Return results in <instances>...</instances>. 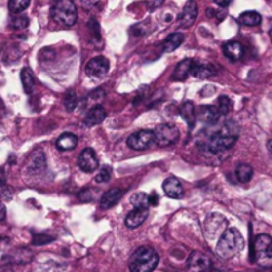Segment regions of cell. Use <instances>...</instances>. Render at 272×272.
<instances>
[{
  "label": "cell",
  "instance_id": "cell-5",
  "mask_svg": "<svg viewBox=\"0 0 272 272\" xmlns=\"http://www.w3.org/2000/svg\"><path fill=\"white\" fill-rule=\"evenodd\" d=\"M51 16L57 24L72 27L77 22L76 5L71 0H60L51 9Z\"/></svg>",
  "mask_w": 272,
  "mask_h": 272
},
{
  "label": "cell",
  "instance_id": "cell-3",
  "mask_svg": "<svg viewBox=\"0 0 272 272\" xmlns=\"http://www.w3.org/2000/svg\"><path fill=\"white\" fill-rule=\"evenodd\" d=\"M159 263V255L152 247H140L129 262L130 272H153Z\"/></svg>",
  "mask_w": 272,
  "mask_h": 272
},
{
  "label": "cell",
  "instance_id": "cell-35",
  "mask_svg": "<svg viewBox=\"0 0 272 272\" xmlns=\"http://www.w3.org/2000/svg\"><path fill=\"white\" fill-rule=\"evenodd\" d=\"M104 96H105V93H104V90L102 89H96L94 92L90 93V98L94 100V101H101L102 98H104Z\"/></svg>",
  "mask_w": 272,
  "mask_h": 272
},
{
  "label": "cell",
  "instance_id": "cell-32",
  "mask_svg": "<svg viewBox=\"0 0 272 272\" xmlns=\"http://www.w3.org/2000/svg\"><path fill=\"white\" fill-rule=\"evenodd\" d=\"M30 24V20H28V17L27 16H16L12 19V23H11V27H12L13 30L20 31V30H26L27 27Z\"/></svg>",
  "mask_w": 272,
  "mask_h": 272
},
{
  "label": "cell",
  "instance_id": "cell-13",
  "mask_svg": "<svg viewBox=\"0 0 272 272\" xmlns=\"http://www.w3.org/2000/svg\"><path fill=\"white\" fill-rule=\"evenodd\" d=\"M163 187V192L169 198L171 199H181L183 196V186L181 181L178 178H175V177H170V178H167L162 185Z\"/></svg>",
  "mask_w": 272,
  "mask_h": 272
},
{
  "label": "cell",
  "instance_id": "cell-33",
  "mask_svg": "<svg viewBox=\"0 0 272 272\" xmlns=\"http://www.w3.org/2000/svg\"><path fill=\"white\" fill-rule=\"evenodd\" d=\"M111 178H112L111 167L105 166V167H102L101 171H100V173L96 175V182H97V183L109 182V181H111Z\"/></svg>",
  "mask_w": 272,
  "mask_h": 272
},
{
  "label": "cell",
  "instance_id": "cell-8",
  "mask_svg": "<svg viewBox=\"0 0 272 272\" xmlns=\"http://www.w3.org/2000/svg\"><path fill=\"white\" fill-rule=\"evenodd\" d=\"M154 142V133L153 130H140V132L133 133L132 136L129 137L126 144L130 149L141 152L149 148L150 145Z\"/></svg>",
  "mask_w": 272,
  "mask_h": 272
},
{
  "label": "cell",
  "instance_id": "cell-24",
  "mask_svg": "<svg viewBox=\"0 0 272 272\" xmlns=\"http://www.w3.org/2000/svg\"><path fill=\"white\" fill-rule=\"evenodd\" d=\"M185 40V36L182 34H171L166 38L165 43H163V52L165 53H170V52L175 51L177 48L183 43Z\"/></svg>",
  "mask_w": 272,
  "mask_h": 272
},
{
  "label": "cell",
  "instance_id": "cell-39",
  "mask_svg": "<svg viewBox=\"0 0 272 272\" xmlns=\"http://www.w3.org/2000/svg\"><path fill=\"white\" fill-rule=\"evenodd\" d=\"M7 177H5V171L3 169H0V186H4Z\"/></svg>",
  "mask_w": 272,
  "mask_h": 272
},
{
  "label": "cell",
  "instance_id": "cell-36",
  "mask_svg": "<svg viewBox=\"0 0 272 272\" xmlns=\"http://www.w3.org/2000/svg\"><path fill=\"white\" fill-rule=\"evenodd\" d=\"M78 196H80V199L84 200V202H90V200H92V198H93V195H92L90 190H84V192L81 193Z\"/></svg>",
  "mask_w": 272,
  "mask_h": 272
},
{
  "label": "cell",
  "instance_id": "cell-31",
  "mask_svg": "<svg viewBox=\"0 0 272 272\" xmlns=\"http://www.w3.org/2000/svg\"><path fill=\"white\" fill-rule=\"evenodd\" d=\"M64 107L67 112H73L77 107V96L75 90H68L64 96Z\"/></svg>",
  "mask_w": 272,
  "mask_h": 272
},
{
  "label": "cell",
  "instance_id": "cell-37",
  "mask_svg": "<svg viewBox=\"0 0 272 272\" xmlns=\"http://www.w3.org/2000/svg\"><path fill=\"white\" fill-rule=\"evenodd\" d=\"M149 196V206H157L158 200H159V196H158L157 193H152Z\"/></svg>",
  "mask_w": 272,
  "mask_h": 272
},
{
  "label": "cell",
  "instance_id": "cell-6",
  "mask_svg": "<svg viewBox=\"0 0 272 272\" xmlns=\"http://www.w3.org/2000/svg\"><path fill=\"white\" fill-rule=\"evenodd\" d=\"M226 230H227V219L218 213L210 214L203 223L204 234L210 240L221 238Z\"/></svg>",
  "mask_w": 272,
  "mask_h": 272
},
{
  "label": "cell",
  "instance_id": "cell-38",
  "mask_svg": "<svg viewBox=\"0 0 272 272\" xmlns=\"http://www.w3.org/2000/svg\"><path fill=\"white\" fill-rule=\"evenodd\" d=\"M5 215H7V210H5L4 203H3V202L0 200V222L4 221Z\"/></svg>",
  "mask_w": 272,
  "mask_h": 272
},
{
  "label": "cell",
  "instance_id": "cell-14",
  "mask_svg": "<svg viewBox=\"0 0 272 272\" xmlns=\"http://www.w3.org/2000/svg\"><path fill=\"white\" fill-rule=\"evenodd\" d=\"M199 118L202 122L206 123H215L221 118V113L215 107L211 105H202L199 108V111L196 112V119Z\"/></svg>",
  "mask_w": 272,
  "mask_h": 272
},
{
  "label": "cell",
  "instance_id": "cell-42",
  "mask_svg": "<svg viewBox=\"0 0 272 272\" xmlns=\"http://www.w3.org/2000/svg\"><path fill=\"white\" fill-rule=\"evenodd\" d=\"M267 149L268 152H270V154H271V157H272V140L268 141V144H267Z\"/></svg>",
  "mask_w": 272,
  "mask_h": 272
},
{
  "label": "cell",
  "instance_id": "cell-16",
  "mask_svg": "<svg viewBox=\"0 0 272 272\" xmlns=\"http://www.w3.org/2000/svg\"><path fill=\"white\" fill-rule=\"evenodd\" d=\"M107 117V112L105 109L101 107V105H96L92 109H89V112L86 113L85 118H84V125L86 128H92L94 125H98L101 123Z\"/></svg>",
  "mask_w": 272,
  "mask_h": 272
},
{
  "label": "cell",
  "instance_id": "cell-29",
  "mask_svg": "<svg viewBox=\"0 0 272 272\" xmlns=\"http://www.w3.org/2000/svg\"><path fill=\"white\" fill-rule=\"evenodd\" d=\"M218 111L219 113L223 116L229 115L231 109H233V101L230 100V97L227 96H221V97L218 98Z\"/></svg>",
  "mask_w": 272,
  "mask_h": 272
},
{
  "label": "cell",
  "instance_id": "cell-9",
  "mask_svg": "<svg viewBox=\"0 0 272 272\" xmlns=\"http://www.w3.org/2000/svg\"><path fill=\"white\" fill-rule=\"evenodd\" d=\"M211 268V260L203 252L194 251L187 259V272H208Z\"/></svg>",
  "mask_w": 272,
  "mask_h": 272
},
{
  "label": "cell",
  "instance_id": "cell-34",
  "mask_svg": "<svg viewBox=\"0 0 272 272\" xmlns=\"http://www.w3.org/2000/svg\"><path fill=\"white\" fill-rule=\"evenodd\" d=\"M53 240V238L51 236H47V235H35L34 236V244L35 246H44V244H47L48 242H51Z\"/></svg>",
  "mask_w": 272,
  "mask_h": 272
},
{
  "label": "cell",
  "instance_id": "cell-27",
  "mask_svg": "<svg viewBox=\"0 0 272 272\" xmlns=\"http://www.w3.org/2000/svg\"><path fill=\"white\" fill-rule=\"evenodd\" d=\"M254 175V170L250 165H246V163H242L236 167V178H238L239 182L246 183L248 182Z\"/></svg>",
  "mask_w": 272,
  "mask_h": 272
},
{
  "label": "cell",
  "instance_id": "cell-25",
  "mask_svg": "<svg viewBox=\"0 0 272 272\" xmlns=\"http://www.w3.org/2000/svg\"><path fill=\"white\" fill-rule=\"evenodd\" d=\"M239 22L242 23L243 26L255 27L260 24V22H262V16H260L258 12H255V11H247V12H243L242 15L239 16Z\"/></svg>",
  "mask_w": 272,
  "mask_h": 272
},
{
  "label": "cell",
  "instance_id": "cell-22",
  "mask_svg": "<svg viewBox=\"0 0 272 272\" xmlns=\"http://www.w3.org/2000/svg\"><path fill=\"white\" fill-rule=\"evenodd\" d=\"M223 53L231 61H238L243 56L242 44L238 41H229L223 45Z\"/></svg>",
  "mask_w": 272,
  "mask_h": 272
},
{
  "label": "cell",
  "instance_id": "cell-28",
  "mask_svg": "<svg viewBox=\"0 0 272 272\" xmlns=\"http://www.w3.org/2000/svg\"><path fill=\"white\" fill-rule=\"evenodd\" d=\"M130 203L136 208H148L149 207V196L145 193H136L130 198Z\"/></svg>",
  "mask_w": 272,
  "mask_h": 272
},
{
  "label": "cell",
  "instance_id": "cell-19",
  "mask_svg": "<svg viewBox=\"0 0 272 272\" xmlns=\"http://www.w3.org/2000/svg\"><path fill=\"white\" fill-rule=\"evenodd\" d=\"M179 112H181V116L183 117V119L189 125V128H194L196 122V109L194 107V104L192 101H185L181 109H179Z\"/></svg>",
  "mask_w": 272,
  "mask_h": 272
},
{
  "label": "cell",
  "instance_id": "cell-15",
  "mask_svg": "<svg viewBox=\"0 0 272 272\" xmlns=\"http://www.w3.org/2000/svg\"><path fill=\"white\" fill-rule=\"evenodd\" d=\"M148 208H134L133 211L126 215V219H125V225L128 229H136V227H140L148 218Z\"/></svg>",
  "mask_w": 272,
  "mask_h": 272
},
{
  "label": "cell",
  "instance_id": "cell-10",
  "mask_svg": "<svg viewBox=\"0 0 272 272\" xmlns=\"http://www.w3.org/2000/svg\"><path fill=\"white\" fill-rule=\"evenodd\" d=\"M77 163L84 173H93L100 165L97 154L92 148H86V149L81 152L78 159H77Z\"/></svg>",
  "mask_w": 272,
  "mask_h": 272
},
{
  "label": "cell",
  "instance_id": "cell-30",
  "mask_svg": "<svg viewBox=\"0 0 272 272\" xmlns=\"http://www.w3.org/2000/svg\"><path fill=\"white\" fill-rule=\"evenodd\" d=\"M30 1L28 0H11L8 1V9L11 13H20L23 12L27 7H30Z\"/></svg>",
  "mask_w": 272,
  "mask_h": 272
},
{
  "label": "cell",
  "instance_id": "cell-21",
  "mask_svg": "<svg viewBox=\"0 0 272 272\" xmlns=\"http://www.w3.org/2000/svg\"><path fill=\"white\" fill-rule=\"evenodd\" d=\"M77 144H78V140H77V137L73 133H64L56 141V146L61 152L73 150L77 146Z\"/></svg>",
  "mask_w": 272,
  "mask_h": 272
},
{
  "label": "cell",
  "instance_id": "cell-1",
  "mask_svg": "<svg viewBox=\"0 0 272 272\" xmlns=\"http://www.w3.org/2000/svg\"><path fill=\"white\" fill-rule=\"evenodd\" d=\"M238 123L234 121H229L223 125V128L219 132L210 137V140L206 145V149L211 153H221V152L231 149L238 140Z\"/></svg>",
  "mask_w": 272,
  "mask_h": 272
},
{
  "label": "cell",
  "instance_id": "cell-7",
  "mask_svg": "<svg viewBox=\"0 0 272 272\" xmlns=\"http://www.w3.org/2000/svg\"><path fill=\"white\" fill-rule=\"evenodd\" d=\"M154 133V142L161 146V148H166V146H171L174 145L177 141L179 140V130L178 128H175L174 125L170 123H162L158 125Z\"/></svg>",
  "mask_w": 272,
  "mask_h": 272
},
{
  "label": "cell",
  "instance_id": "cell-40",
  "mask_svg": "<svg viewBox=\"0 0 272 272\" xmlns=\"http://www.w3.org/2000/svg\"><path fill=\"white\" fill-rule=\"evenodd\" d=\"M215 4H218L219 7H227V5L231 4V1H219V0H215Z\"/></svg>",
  "mask_w": 272,
  "mask_h": 272
},
{
  "label": "cell",
  "instance_id": "cell-12",
  "mask_svg": "<svg viewBox=\"0 0 272 272\" xmlns=\"http://www.w3.org/2000/svg\"><path fill=\"white\" fill-rule=\"evenodd\" d=\"M196 16H198V4L195 1H187L186 5L183 7L182 12L179 15L178 22L181 27L187 28V27L193 26V23L195 22Z\"/></svg>",
  "mask_w": 272,
  "mask_h": 272
},
{
  "label": "cell",
  "instance_id": "cell-26",
  "mask_svg": "<svg viewBox=\"0 0 272 272\" xmlns=\"http://www.w3.org/2000/svg\"><path fill=\"white\" fill-rule=\"evenodd\" d=\"M20 78H22V84H23V89L26 93H31L32 89H34V75L31 72L30 68H23L22 73H20Z\"/></svg>",
  "mask_w": 272,
  "mask_h": 272
},
{
  "label": "cell",
  "instance_id": "cell-11",
  "mask_svg": "<svg viewBox=\"0 0 272 272\" xmlns=\"http://www.w3.org/2000/svg\"><path fill=\"white\" fill-rule=\"evenodd\" d=\"M108 71H109V61L104 56H97V57L89 60V63L86 64L85 68L88 76L97 77V78L105 76Z\"/></svg>",
  "mask_w": 272,
  "mask_h": 272
},
{
  "label": "cell",
  "instance_id": "cell-23",
  "mask_svg": "<svg viewBox=\"0 0 272 272\" xmlns=\"http://www.w3.org/2000/svg\"><path fill=\"white\" fill-rule=\"evenodd\" d=\"M45 155L41 150H36L30 157V170L31 173H40L45 169Z\"/></svg>",
  "mask_w": 272,
  "mask_h": 272
},
{
  "label": "cell",
  "instance_id": "cell-41",
  "mask_svg": "<svg viewBox=\"0 0 272 272\" xmlns=\"http://www.w3.org/2000/svg\"><path fill=\"white\" fill-rule=\"evenodd\" d=\"M162 3H163V1H158V3L155 1V3H146V5L152 8V7H158V5H162Z\"/></svg>",
  "mask_w": 272,
  "mask_h": 272
},
{
  "label": "cell",
  "instance_id": "cell-20",
  "mask_svg": "<svg viewBox=\"0 0 272 272\" xmlns=\"http://www.w3.org/2000/svg\"><path fill=\"white\" fill-rule=\"evenodd\" d=\"M192 65H193L192 59L182 60V61L175 67L171 78H173L174 81H185L187 77H189V75L192 73Z\"/></svg>",
  "mask_w": 272,
  "mask_h": 272
},
{
  "label": "cell",
  "instance_id": "cell-2",
  "mask_svg": "<svg viewBox=\"0 0 272 272\" xmlns=\"http://www.w3.org/2000/svg\"><path fill=\"white\" fill-rule=\"evenodd\" d=\"M243 247H244V239L240 231L231 227V229L226 230L223 235L219 238L215 252L222 259H231L235 255H238L243 250Z\"/></svg>",
  "mask_w": 272,
  "mask_h": 272
},
{
  "label": "cell",
  "instance_id": "cell-17",
  "mask_svg": "<svg viewBox=\"0 0 272 272\" xmlns=\"http://www.w3.org/2000/svg\"><path fill=\"white\" fill-rule=\"evenodd\" d=\"M217 73V68L213 64H202V63H194L192 65V73L196 78H207L214 76Z\"/></svg>",
  "mask_w": 272,
  "mask_h": 272
},
{
  "label": "cell",
  "instance_id": "cell-18",
  "mask_svg": "<svg viewBox=\"0 0 272 272\" xmlns=\"http://www.w3.org/2000/svg\"><path fill=\"white\" fill-rule=\"evenodd\" d=\"M121 198H122V190L121 189H111V190H108L101 196V202H100L101 208L108 210V208L113 207Z\"/></svg>",
  "mask_w": 272,
  "mask_h": 272
},
{
  "label": "cell",
  "instance_id": "cell-4",
  "mask_svg": "<svg viewBox=\"0 0 272 272\" xmlns=\"http://www.w3.org/2000/svg\"><path fill=\"white\" fill-rule=\"evenodd\" d=\"M252 260L264 268L272 267V238L268 235H258L252 246Z\"/></svg>",
  "mask_w": 272,
  "mask_h": 272
}]
</instances>
